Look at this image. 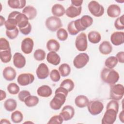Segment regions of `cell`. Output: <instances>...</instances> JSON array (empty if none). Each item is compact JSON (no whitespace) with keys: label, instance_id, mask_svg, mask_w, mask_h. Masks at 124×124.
<instances>
[{"label":"cell","instance_id":"1","mask_svg":"<svg viewBox=\"0 0 124 124\" xmlns=\"http://www.w3.org/2000/svg\"><path fill=\"white\" fill-rule=\"evenodd\" d=\"M119 103L114 100L109 101L107 105L106 111L102 119V124H112L117 118V114L119 110Z\"/></svg>","mask_w":124,"mask_h":124},{"label":"cell","instance_id":"2","mask_svg":"<svg viewBox=\"0 0 124 124\" xmlns=\"http://www.w3.org/2000/svg\"><path fill=\"white\" fill-rule=\"evenodd\" d=\"M119 74L113 69L104 68L101 72V78L102 81L110 85L115 84L119 79Z\"/></svg>","mask_w":124,"mask_h":124},{"label":"cell","instance_id":"3","mask_svg":"<svg viewBox=\"0 0 124 124\" xmlns=\"http://www.w3.org/2000/svg\"><path fill=\"white\" fill-rule=\"evenodd\" d=\"M124 88L121 84H113L110 88V99L116 101L121 100L124 96Z\"/></svg>","mask_w":124,"mask_h":124},{"label":"cell","instance_id":"4","mask_svg":"<svg viewBox=\"0 0 124 124\" xmlns=\"http://www.w3.org/2000/svg\"><path fill=\"white\" fill-rule=\"evenodd\" d=\"M66 96L63 93L60 92L55 93L54 97L49 103L50 108L54 110L60 109L64 104Z\"/></svg>","mask_w":124,"mask_h":124},{"label":"cell","instance_id":"5","mask_svg":"<svg viewBox=\"0 0 124 124\" xmlns=\"http://www.w3.org/2000/svg\"><path fill=\"white\" fill-rule=\"evenodd\" d=\"M45 25L47 29L52 32L58 30L62 26L61 19L55 16L48 17L46 20Z\"/></svg>","mask_w":124,"mask_h":124},{"label":"cell","instance_id":"6","mask_svg":"<svg viewBox=\"0 0 124 124\" xmlns=\"http://www.w3.org/2000/svg\"><path fill=\"white\" fill-rule=\"evenodd\" d=\"M88 7L90 12L94 16L100 17L104 14V7L95 0L91 1L88 3Z\"/></svg>","mask_w":124,"mask_h":124},{"label":"cell","instance_id":"7","mask_svg":"<svg viewBox=\"0 0 124 124\" xmlns=\"http://www.w3.org/2000/svg\"><path fill=\"white\" fill-rule=\"evenodd\" d=\"M88 111L93 115L100 114L103 110V104L99 100H93L89 102L87 105Z\"/></svg>","mask_w":124,"mask_h":124},{"label":"cell","instance_id":"8","mask_svg":"<svg viewBox=\"0 0 124 124\" xmlns=\"http://www.w3.org/2000/svg\"><path fill=\"white\" fill-rule=\"evenodd\" d=\"M89 57L86 53H81L77 55L74 59L73 64L78 69L84 67L88 62Z\"/></svg>","mask_w":124,"mask_h":124},{"label":"cell","instance_id":"9","mask_svg":"<svg viewBox=\"0 0 124 124\" xmlns=\"http://www.w3.org/2000/svg\"><path fill=\"white\" fill-rule=\"evenodd\" d=\"M75 46L77 50L79 51H84L87 49L88 42L87 36L84 32H81L77 36Z\"/></svg>","mask_w":124,"mask_h":124},{"label":"cell","instance_id":"10","mask_svg":"<svg viewBox=\"0 0 124 124\" xmlns=\"http://www.w3.org/2000/svg\"><path fill=\"white\" fill-rule=\"evenodd\" d=\"M34 80V76L31 73H23L19 75L17 78L18 83L22 86L32 83Z\"/></svg>","mask_w":124,"mask_h":124},{"label":"cell","instance_id":"11","mask_svg":"<svg viewBox=\"0 0 124 124\" xmlns=\"http://www.w3.org/2000/svg\"><path fill=\"white\" fill-rule=\"evenodd\" d=\"M60 115L62 117L63 121H69L74 117L75 115V109L71 106L66 105L62 108Z\"/></svg>","mask_w":124,"mask_h":124},{"label":"cell","instance_id":"12","mask_svg":"<svg viewBox=\"0 0 124 124\" xmlns=\"http://www.w3.org/2000/svg\"><path fill=\"white\" fill-rule=\"evenodd\" d=\"M33 46L34 42L31 38L30 37L25 38L22 40L21 42V50L25 54H30L32 52L33 50Z\"/></svg>","mask_w":124,"mask_h":124},{"label":"cell","instance_id":"13","mask_svg":"<svg viewBox=\"0 0 124 124\" xmlns=\"http://www.w3.org/2000/svg\"><path fill=\"white\" fill-rule=\"evenodd\" d=\"M36 75L39 79H44L48 77L49 71L48 67L45 63H40L36 71Z\"/></svg>","mask_w":124,"mask_h":124},{"label":"cell","instance_id":"14","mask_svg":"<svg viewBox=\"0 0 124 124\" xmlns=\"http://www.w3.org/2000/svg\"><path fill=\"white\" fill-rule=\"evenodd\" d=\"M81 10V6H76L71 4L66 10L65 13L68 17L74 18L80 15Z\"/></svg>","mask_w":124,"mask_h":124},{"label":"cell","instance_id":"15","mask_svg":"<svg viewBox=\"0 0 124 124\" xmlns=\"http://www.w3.org/2000/svg\"><path fill=\"white\" fill-rule=\"evenodd\" d=\"M26 59L20 53L16 52L13 56V63L17 68H22L26 64Z\"/></svg>","mask_w":124,"mask_h":124},{"label":"cell","instance_id":"16","mask_svg":"<svg viewBox=\"0 0 124 124\" xmlns=\"http://www.w3.org/2000/svg\"><path fill=\"white\" fill-rule=\"evenodd\" d=\"M110 41L115 46H119L124 43V32L123 31H116L113 32L110 36Z\"/></svg>","mask_w":124,"mask_h":124},{"label":"cell","instance_id":"17","mask_svg":"<svg viewBox=\"0 0 124 124\" xmlns=\"http://www.w3.org/2000/svg\"><path fill=\"white\" fill-rule=\"evenodd\" d=\"M2 75L6 80L12 81L15 79L16 73L14 68L11 66H7L3 69Z\"/></svg>","mask_w":124,"mask_h":124},{"label":"cell","instance_id":"18","mask_svg":"<svg viewBox=\"0 0 124 124\" xmlns=\"http://www.w3.org/2000/svg\"><path fill=\"white\" fill-rule=\"evenodd\" d=\"M108 16L112 18H115L119 16L121 13L120 7L116 4L110 5L107 10Z\"/></svg>","mask_w":124,"mask_h":124},{"label":"cell","instance_id":"19","mask_svg":"<svg viewBox=\"0 0 124 124\" xmlns=\"http://www.w3.org/2000/svg\"><path fill=\"white\" fill-rule=\"evenodd\" d=\"M46 60L48 63L56 66L60 63L61 58L56 52L50 51L47 54Z\"/></svg>","mask_w":124,"mask_h":124},{"label":"cell","instance_id":"20","mask_svg":"<svg viewBox=\"0 0 124 124\" xmlns=\"http://www.w3.org/2000/svg\"><path fill=\"white\" fill-rule=\"evenodd\" d=\"M37 93L39 96L43 97H48L52 94V90L49 86L43 85L38 88Z\"/></svg>","mask_w":124,"mask_h":124},{"label":"cell","instance_id":"21","mask_svg":"<svg viewBox=\"0 0 124 124\" xmlns=\"http://www.w3.org/2000/svg\"><path fill=\"white\" fill-rule=\"evenodd\" d=\"M22 12L27 16L29 20H32L37 15V10L36 8L31 5L25 7L22 10Z\"/></svg>","mask_w":124,"mask_h":124},{"label":"cell","instance_id":"22","mask_svg":"<svg viewBox=\"0 0 124 124\" xmlns=\"http://www.w3.org/2000/svg\"><path fill=\"white\" fill-rule=\"evenodd\" d=\"M99 52L103 55L110 54L112 50V46L110 43L108 41H104L99 45Z\"/></svg>","mask_w":124,"mask_h":124},{"label":"cell","instance_id":"23","mask_svg":"<svg viewBox=\"0 0 124 124\" xmlns=\"http://www.w3.org/2000/svg\"><path fill=\"white\" fill-rule=\"evenodd\" d=\"M51 12L53 16L59 17L64 15L65 13V10L62 5L57 3L52 6L51 8Z\"/></svg>","mask_w":124,"mask_h":124},{"label":"cell","instance_id":"24","mask_svg":"<svg viewBox=\"0 0 124 124\" xmlns=\"http://www.w3.org/2000/svg\"><path fill=\"white\" fill-rule=\"evenodd\" d=\"M89 101L87 96L84 95H79L77 96L75 99V103L78 108H83L87 106Z\"/></svg>","mask_w":124,"mask_h":124},{"label":"cell","instance_id":"25","mask_svg":"<svg viewBox=\"0 0 124 124\" xmlns=\"http://www.w3.org/2000/svg\"><path fill=\"white\" fill-rule=\"evenodd\" d=\"M26 3L25 0H9L8 4L13 9H22L25 7Z\"/></svg>","mask_w":124,"mask_h":124},{"label":"cell","instance_id":"26","mask_svg":"<svg viewBox=\"0 0 124 124\" xmlns=\"http://www.w3.org/2000/svg\"><path fill=\"white\" fill-rule=\"evenodd\" d=\"M79 22L81 27L85 30L88 27L92 25L93 19L91 16L88 15H84L79 18Z\"/></svg>","mask_w":124,"mask_h":124},{"label":"cell","instance_id":"27","mask_svg":"<svg viewBox=\"0 0 124 124\" xmlns=\"http://www.w3.org/2000/svg\"><path fill=\"white\" fill-rule=\"evenodd\" d=\"M46 47L49 51L57 52L60 49V45L56 40L51 39L46 43Z\"/></svg>","mask_w":124,"mask_h":124},{"label":"cell","instance_id":"28","mask_svg":"<svg viewBox=\"0 0 124 124\" xmlns=\"http://www.w3.org/2000/svg\"><path fill=\"white\" fill-rule=\"evenodd\" d=\"M4 107L8 111H13L17 107V102L16 100L14 99L9 98L5 101L4 103Z\"/></svg>","mask_w":124,"mask_h":124},{"label":"cell","instance_id":"29","mask_svg":"<svg viewBox=\"0 0 124 124\" xmlns=\"http://www.w3.org/2000/svg\"><path fill=\"white\" fill-rule=\"evenodd\" d=\"M88 40L92 44H97L101 39V36L100 33L96 31H91L88 34Z\"/></svg>","mask_w":124,"mask_h":124},{"label":"cell","instance_id":"30","mask_svg":"<svg viewBox=\"0 0 124 124\" xmlns=\"http://www.w3.org/2000/svg\"><path fill=\"white\" fill-rule=\"evenodd\" d=\"M39 99L38 97L34 95H30L27 97L25 101V104L28 107H32L35 106L39 103Z\"/></svg>","mask_w":124,"mask_h":124},{"label":"cell","instance_id":"31","mask_svg":"<svg viewBox=\"0 0 124 124\" xmlns=\"http://www.w3.org/2000/svg\"><path fill=\"white\" fill-rule=\"evenodd\" d=\"M4 25L6 30H12L16 28L17 22L15 18L8 16V19L5 21Z\"/></svg>","mask_w":124,"mask_h":124},{"label":"cell","instance_id":"32","mask_svg":"<svg viewBox=\"0 0 124 124\" xmlns=\"http://www.w3.org/2000/svg\"><path fill=\"white\" fill-rule=\"evenodd\" d=\"M0 58L1 62L3 63H8L10 62L12 58L11 49L0 51Z\"/></svg>","mask_w":124,"mask_h":124},{"label":"cell","instance_id":"33","mask_svg":"<svg viewBox=\"0 0 124 124\" xmlns=\"http://www.w3.org/2000/svg\"><path fill=\"white\" fill-rule=\"evenodd\" d=\"M75 84L72 80L71 79H65L63 80L60 84V87L65 89L68 92H71L74 88Z\"/></svg>","mask_w":124,"mask_h":124},{"label":"cell","instance_id":"34","mask_svg":"<svg viewBox=\"0 0 124 124\" xmlns=\"http://www.w3.org/2000/svg\"><path fill=\"white\" fill-rule=\"evenodd\" d=\"M59 71L61 75L63 77L68 76L71 72V68L67 63H62L59 67Z\"/></svg>","mask_w":124,"mask_h":124},{"label":"cell","instance_id":"35","mask_svg":"<svg viewBox=\"0 0 124 124\" xmlns=\"http://www.w3.org/2000/svg\"><path fill=\"white\" fill-rule=\"evenodd\" d=\"M118 60L115 56H110L108 58L105 62V66L109 69H113L118 63Z\"/></svg>","mask_w":124,"mask_h":124},{"label":"cell","instance_id":"36","mask_svg":"<svg viewBox=\"0 0 124 124\" xmlns=\"http://www.w3.org/2000/svg\"><path fill=\"white\" fill-rule=\"evenodd\" d=\"M11 120L14 123L18 124L21 123L23 119L22 113L19 110H16L12 112L11 117Z\"/></svg>","mask_w":124,"mask_h":124},{"label":"cell","instance_id":"37","mask_svg":"<svg viewBox=\"0 0 124 124\" xmlns=\"http://www.w3.org/2000/svg\"><path fill=\"white\" fill-rule=\"evenodd\" d=\"M46 52L44 50L41 49H36L33 54L34 59L38 61H42L46 58Z\"/></svg>","mask_w":124,"mask_h":124},{"label":"cell","instance_id":"38","mask_svg":"<svg viewBox=\"0 0 124 124\" xmlns=\"http://www.w3.org/2000/svg\"><path fill=\"white\" fill-rule=\"evenodd\" d=\"M57 37L60 41H65L68 38V33L63 28H60L57 31Z\"/></svg>","mask_w":124,"mask_h":124},{"label":"cell","instance_id":"39","mask_svg":"<svg viewBox=\"0 0 124 124\" xmlns=\"http://www.w3.org/2000/svg\"><path fill=\"white\" fill-rule=\"evenodd\" d=\"M7 90L11 94H16L19 92V87L15 83H11L7 86Z\"/></svg>","mask_w":124,"mask_h":124},{"label":"cell","instance_id":"40","mask_svg":"<svg viewBox=\"0 0 124 124\" xmlns=\"http://www.w3.org/2000/svg\"><path fill=\"white\" fill-rule=\"evenodd\" d=\"M124 15H122L121 16L118 17L114 22V26L118 30H123L124 29Z\"/></svg>","mask_w":124,"mask_h":124},{"label":"cell","instance_id":"41","mask_svg":"<svg viewBox=\"0 0 124 124\" xmlns=\"http://www.w3.org/2000/svg\"><path fill=\"white\" fill-rule=\"evenodd\" d=\"M50 78L53 82H57L59 81L61 78V76L58 70L54 69H53L49 74Z\"/></svg>","mask_w":124,"mask_h":124},{"label":"cell","instance_id":"42","mask_svg":"<svg viewBox=\"0 0 124 124\" xmlns=\"http://www.w3.org/2000/svg\"><path fill=\"white\" fill-rule=\"evenodd\" d=\"M11 49L10 44L8 40H7L5 38L1 37L0 39V50H6Z\"/></svg>","mask_w":124,"mask_h":124},{"label":"cell","instance_id":"43","mask_svg":"<svg viewBox=\"0 0 124 124\" xmlns=\"http://www.w3.org/2000/svg\"><path fill=\"white\" fill-rule=\"evenodd\" d=\"M19 30L17 28L12 30H6V36L10 39H14L17 37L18 35Z\"/></svg>","mask_w":124,"mask_h":124},{"label":"cell","instance_id":"44","mask_svg":"<svg viewBox=\"0 0 124 124\" xmlns=\"http://www.w3.org/2000/svg\"><path fill=\"white\" fill-rule=\"evenodd\" d=\"M63 119L62 117L59 114L55 115L53 116L49 120L47 124H61L63 123Z\"/></svg>","mask_w":124,"mask_h":124},{"label":"cell","instance_id":"45","mask_svg":"<svg viewBox=\"0 0 124 124\" xmlns=\"http://www.w3.org/2000/svg\"><path fill=\"white\" fill-rule=\"evenodd\" d=\"M67 30L70 34L72 35H77L78 32L76 30L74 24V21L70 22L67 26Z\"/></svg>","mask_w":124,"mask_h":124},{"label":"cell","instance_id":"46","mask_svg":"<svg viewBox=\"0 0 124 124\" xmlns=\"http://www.w3.org/2000/svg\"><path fill=\"white\" fill-rule=\"evenodd\" d=\"M30 95H31V93L29 91L27 90H23L18 93V98L21 102H24L25 99Z\"/></svg>","mask_w":124,"mask_h":124},{"label":"cell","instance_id":"47","mask_svg":"<svg viewBox=\"0 0 124 124\" xmlns=\"http://www.w3.org/2000/svg\"><path fill=\"white\" fill-rule=\"evenodd\" d=\"M31 26L30 23L28 24V26H27L25 28L19 29V31L21 32V33L25 35H28L31 32Z\"/></svg>","mask_w":124,"mask_h":124},{"label":"cell","instance_id":"48","mask_svg":"<svg viewBox=\"0 0 124 124\" xmlns=\"http://www.w3.org/2000/svg\"><path fill=\"white\" fill-rule=\"evenodd\" d=\"M116 57L119 62L120 63H124V51H120L117 53L116 55Z\"/></svg>","mask_w":124,"mask_h":124},{"label":"cell","instance_id":"49","mask_svg":"<svg viewBox=\"0 0 124 124\" xmlns=\"http://www.w3.org/2000/svg\"><path fill=\"white\" fill-rule=\"evenodd\" d=\"M83 1L82 0H72L71 4L76 6H81Z\"/></svg>","mask_w":124,"mask_h":124},{"label":"cell","instance_id":"50","mask_svg":"<svg viewBox=\"0 0 124 124\" xmlns=\"http://www.w3.org/2000/svg\"><path fill=\"white\" fill-rule=\"evenodd\" d=\"M6 96V93L5 91L0 90V101H2L3 99H5Z\"/></svg>","mask_w":124,"mask_h":124},{"label":"cell","instance_id":"51","mask_svg":"<svg viewBox=\"0 0 124 124\" xmlns=\"http://www.w3.org/2000/svg\"><path fill=\"white\" fill-rule=\"evenodd\" d=\"M124 110H123L119 114V119L120 120V121L122 122V123H124Z\"/></svg>","mask_w":124,"mask_h":124},{"label":"cell","instance_id":"52","mask_svg":"<svg viewBox=\"0 0 124 124\" xmlns=\"http://www.w3.org/2000/svg\"><path fill=\"white\" fill-rule=\"evenodd\" d=\"M0 124H10V122L6 119H2L0 121Z\"/></svg>","mask_w":124,"mask_h":124},{"label":"cell","instance_id":"53","mask_svg":"<svg viewBox=\"0 0 124 124\" xmlns=\"http://www.w3.org/2000/svg\"><path fill=\"white\" fill-rule=\"evenodd\" d=\"M0 16V26H2L5 23V18L4 17H3V16Z\"/></svg>","mask_w":124,"mask_h":124}]
</instances>
